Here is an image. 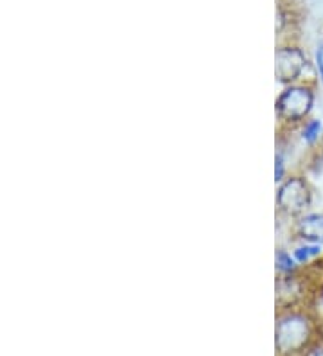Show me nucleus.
I'll return each mask as SVG.
<instances>
[{"mask_svg": "<svg viewBox=\"0 0 323 356\" xmlns=\"http://www.w3.org/2000/svg\"><path fill=\"white\" fill-rule=\"evenodd\" d=\"M320 254H322V245L306 243V245H301V247L295 248L293 257L298 261V263H309V261L316 259Z\"/></svg>", "mask_w": 323, "mask_h": 356, "instance_id": "6", "label": "nucleus"}, {"mask_svg": "<svg viewBox=\"0 0 323 356\" xmlns=\"http://www.w3.org/2000/svg\"><path fill=\"white\" fill-rule=\"evenodd\" d=\"M316 69H318L320 79L323 83V44H320L316 49Z\"/></svg>", "mask_w": 323, "mask_h": 356, "instance_id": "9", "label": "nucleus"}, {"mask_svg": "<svg viewBox=\"0 0 323 356\" xmlns=\"http://www.w3.org/2000/svg\"><path fill=\"white\" fill-rule=\"evenodd\" d=\"M284 177V161H282V156H276V168H275V178L276 180H282Z\"/></svg>", "mask_w": 323, "mask_h": 356, "instance_id": "10", "label": "nucleus"}, {"mask_svg": "<svg viewBox=\"0 0 323 356\" xmlns=\"http://www.w3.org/2000/svg\"><path fill=\"white\" fill-rule=\"evenodd\" d=\"M298 234L307 243L323 245V213L306 214L298 222Z\"/></svg>", "mask_w": 323, "mask_h": 356, "instance_id": "5", "label": "nucleus"}, {"mask_svg": "<svg viewBox=\"0 0 323 356\" xmlns=\"http://www.w3.org/2000/svg\"><path fill=\"white\" fill-rule=\"evenodd\" d=\"M313 104H315L313 90L304 85H293L280 94L276 101V110L280 118H284L285 121H301L309 115Z\"/></svg>", "mask_w": 323, "mask_h": 356, "instance_id": "2", "label": "nucleus"}, {"mask_svg": "<svg viewBox=\"0 0 323 356\" xmlns=\"http://www.w3.org/2000/svg\"><path fill=\"white\" fill-rule=\"evenodd\" d=\"M313 337V322L301 313H288L276 324V348L282 355H295L307 348Z\"/></svg>", "mask_w": 323, "mask_h": 356, "instance_id": "1", "label": "nucleus"}, {"mask_svg": "<svg viewBox=\"0 0 323 356\" xmlns=\"http://www.w3.org/2000/svg\"><path fill=\"white\" fill-rule=\"evenodd\" d=\"M309 356H323V346H322V348L315 349V351H310Z\"/></svg>", "mask_w": 323, "mask_h": 356, "instance_id": "11", "label": "nucleus"}, {"mask_svg": "<svg viewBox=\"0 0 323 356\" xmlns=\"http://www.w3.org/2000/svg\"><path fill=\"white\" fill-rule=\"evenodd\" d=\"M306 56L300 49L285 47L276 52V78L284 83H291L306 69Z\"/></svg>", "mask_w": 323, "mask_h": 356, "instance_id": "4", "label": "nucleus"}, {"mask_svg": "<svg viewBox=\"0 0 323 356\" xmlns=\"http://www.w3.org/2000/svg\"><path fill=\"white\" fill-rule=\"evenodd\" d=\"M310 187L301 177H291L279 189L276 202L282 211L289 214H300L310 204Z\"/></svg>", "mask_w": 323, "mask_h": 356, "instance_id": "3", "label": "nucleus"}, {"mask_svg": "<svg viewBox=\"0 0 323 356\" xmlns=\"http://www.w3.org/2000/svg\"><path fill=\"white\" fill-rule=\"evenodd\" d=\"M295 257H291L289 254L285 252H279L276 254V266H279L280 272H285V274H291L295 272L297 265H295Z\"/></svg>", "mask_w": 323, "mask_h": 356, "instance_id": "8", "label": "nucleus"}, {"mask_svg": "<svg viewBox=\"0 0 323 356\" xmlns=\"http://www.w3.org/2000/svg\"><path fill=\"white\" fill-rule=\"evenodd\" d=\"M323 124L320 119H310L309 122H306V127H304V131H301V137L304 140L309 144H315L316 140L320 139V135H322Z\"/></svg>", "mask_w": 323, "mask_h": 356, "instance_id": "7", "label": "nucleus"}]
</instances>
